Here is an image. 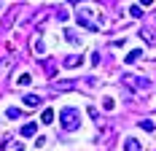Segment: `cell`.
Returning a JSON list of instances; mask_svg holds the SVG:
<instances>
[{"mask_svg":"<svg viewBox=\"0 0 156 151\" xmlns=\"http://www.w3.org/2000/svg\"><path fill=\"white\" fill-rule=\"evenodd\" d=\"M43 68H46V73H48V76H54V62L43 60Z\"/></svg>","mask_w":156,"mask_h":151,"instance_id":"cell-15","label":"cell"},{"mask_svg":"<svg viewBox=\"0 0 156 151\" xmlns=\"http://www.w3.org/2000/svg\"><path fill=\"white\" fill-rule=\"evenodd\" d=\"M124 151H143V146L135 140V138H126L124 140Z\"/></svg>","mask_w":156,"mask_h":151,"instance_id":"cell-5","label":"cell"},{"mask_svg":"<svg viewBox=\"0 0 156 151\" xmlns=\"http://www.w3.org/2000/svg\"><path fill=\"white\" fill-rule=\"evenodd\" d=\"M14 151H24V149H22V146H16V149H14Z\"/></svg>","mask_w":156,"mask_h":151,"instance_id":"cell-20","label":"cell"},{"mask_svg":"<svg viewBox=\"0 0 156 151\" xmlns=\"http://www.w3.org/2000/svg\"><path fill=\"white\" fill-rule=\"evenodd\" d=\"M70 3H73V6H78V3H83V0H70Z\"/></svg>","mask_w":156,"mask_h":151,"instance_id":"cell-19","label":"cell"},{"mask_svg":"<svg viewBox=\"0 0 156 151\" xmlns=\"http://www.w3.org/2000/svg\"><path fill=\"white\" fill-rule=\"evenodd\" d=\"M41 103H43V100H41L38 94H24V108H38Z\"/></svg>","mask_w":156,"mask_h":151,"instance_id":"cell-4","label":"cell"},{"mask_svg":"<svg viewBox=\"0 0 156 151\" xmlns=\"http://www.w3.org/2000/svg\"><path fill=\"white\" fill-rule=\"evenodd\" d=\"M140 57H143V51H137V49H135V51H129V54H126L124 60L129 62V65H132V62H137V60H140Z\"/></svg>","mask_w":156,"mask_h":151,"instance_id":"cell-9","label":"cell"},{"mask_svg":"<svg viewBox=\"0 0 156 151\" xmlns=\"http://www.w3.org/2000/svg\"><path fill=\"white\" fill-rule=\"evenodd\" d=\"M102 108H105V111H113V108H116L113 97H105V100H102Z\"/></svg>","mask_w":156,"mask_h":151,"instance_id":"cell-13","label":"cell"},{"mask_svg":"<svg viewBox=\"0 0 156 151\" xmlns=\"http://www.w3.org/2000/svg\"><path fill=\"white\" fill-rule=\"evenodd\" d=\"M59 124H62V130L65 132H73V130H78L81 127V111L73 105H67L59 111Z\"/></svg>","mask_w":156,"mask_h":151,"instance_id":"cell-2","label":"cell"},{"mask_svg":"<svg viewBox=\"0 0 156 151\" xmlns=\"http://www.w3.org/2000/svg\"><path fill=\"white\" fill-rule=\"evenodd\" d=\"M121 78H124L132 89H137V92H140V89H151V81L143 78V76H121Z\"/></svg>","mask_w":156,"mask_h":151,"instance_id":"cell-3","label":"cell"},{"mask_svg":"<svg viewBox=\"0 0 156 151\" xmlns=\"http://www.w3.org/2000/svg\"><path fill=\"white\" fill-rule=\"evenodd\" d=\"M41 121H43V124H51V121H54V111L46 108V111H43V116H41Z\"/></svg>","mask_w":156,"mask_h":151,"instance_id":"cell-10","label":"cell"},{"mask_svg":"<svg viewBox=\"0 0 156 151\" xmlns=\"http://www.w3.org/2000/svg\"><path fill=\"white\" fill-rule=\"evenodd\" d=\"M140 127H143V130H148V132H154V121H151V119H143Z\"/></svg>","mask_w":156,"mask_h":151,"instance_id":"cell-14","label":"cell"},{"mask_svg":"<svg viewBox=\"0 0 156 151\" xmlns=\"http://www.w3.org/2000/svg\"><path fill=\"white\" fill-rule=\"evenodd\" d=\"M5 116H8V119H22V108H8V111H5Z\"/></svg>","mask_w":156,"mask_h":151,"instance_id":"cell-8","label":"cell"},{"mask_svg":"<svg viewBox=\"0 0 156 151\" xmlns=\"http://www.w3.org/2000/svg\"><path fill=\"white\" fill-rule=\"evenodd\" d=\"M65 35H67V41H70V43H78V35H76V32H70V30H67Z\"/></svg>","mask_w":156,"mask_h":151,"instance_id":"cell-16","label":"cell"},{"mask_svg":"<svg viewBox=\"0 0 156 151\" xmlns=\"http://www.w3.org/2000/svg\"><path fill=\"white\" fill-rule=\"evenodd\" d=\"M81 62H83L81 57H65V62H62V65H65V68H78Z\"/></svg>","mask_w":156,"mask_h":151,"instance_id":"cell-7","label":"cell"},{"mask_svg":"<svg viewBox=\"0 0 156 151\" xmlns=\"http://www.w3.org/2000/svg\"><path fill=\"white\" fill-rule=\"evenodd\" d=\"M35 130H38V127H35V121H30V124H24V127H22V135H24V138H32V135H35Z\"/></svg>","mask_w":156,"mask_h":151,"instance_id":"cell-6","label":"cell"},{"mask_svg":"<svg viewBox=\"0 0 156 151\" xmlns=\"http://www.w3.org/2000/svg\"><path fill=\"white\" fill-rule=\"evenodd\" d=\"M129 16H135V19H140V16H143V8H140V6H132V8H129Z\"/></svg>","mask_w":156,"mask_h":151,"instance_id":"cell-12","label":"cell"},{"mask_svg":"<svg viewBox=\"0 0 156 151\" xmlns=\"http://www.w3.org/2000/svg\"><path fill=\"white\" fill-rule=\"evenodd\" d=\"M140 3H143V8H148V6H151L154 0H140Z\"/></svg>","mask_w":156,"mask_h":151,"instance_id":"cell-18","label":"cell"},{"mask_svg":"<svg viewBox=\"0 0 156 151\" xmlns=\"http://www.w3.org/2000/svg\"><path fill=\"white\" fill-rule=\"evenodd\" d=\"M76 19H78L81 27H86V30H92V32H100V27L105 24L102 16L97 14V11H92V8H81V11L76 14Z\"/></svg>","mask_w":156,"mask_h":151,"instance_id":"cell-1","label":"cell"},{"mask_svg":"<svg viewBox=\"0 0 156 151\" xmlns=\"http://www.w3.org/2000/svg\"><path fill=\"white\" fill-rule=\"evenodd\" d=\"M30 81H32V76H30V73H22V76H19V87H27Z\"/></svg>","mask_w":156,"mask_h":151,"instance_id":"cell-11","label":"cell"},{"mask_svg":"<svg viewBox=\"0 0 156 151\" xmlns=\"http://www.w3.org/2000/svg\"><path fill=\"white\" fill-rule=\"evenodd\" d=\"M57 19H59V22H65V19H67V14H65V8H59V11H57Z\"/></svg>","mask_w":156,"mask_h":151,"instance_id":"cell-17","label":"cell"}]
</instances>
